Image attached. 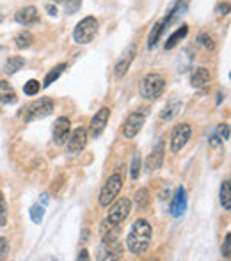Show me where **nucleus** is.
<instances>
[{
  "mask_svg": "<svg viewBox=\"0 0 231 261\" xmlns=\"http://www.w3.org/2000/svg\"><path fill=\"white\" fill-rule=\"evenodd\" d=\"M151 244V226L146 219L134 220L130 231L126 234V247L132 254L142 256Z\"/></svg>",
  "mask_w": 231,
  "mask_h": 261,
  "instance_id": "1",
  "label": "nucleus"
},
{
  "mask_svg": "<svg viewBox=\"0 0 231 261\" xmlns=\"http://www.w3.org/2000/svg\"><path fill=\"white\" fill-rule=\"evenodd\" d=\"M164 89H166V79L159 73H148L139 84V94L149 101L159 100L162 96Z\"/></svg>",
  "mask_w": 231,
  "mask_h": 261,
  "instance_id": "2",
  "label": "nucleus"
},
{
  "mask_svg": "<svg viewBox=\"0 0 231 261\" xmlns=\"http://www.w3.org/2000/svg\"><path fill=\"white\" fill-rule=\"evenodd\" d=\"M21 112V119L25 123H31V121H38V119H45L50 114L54 112V101L50 98H39V100H34L31 103H27Z\"/></svg>",
  "mask_w": 231,
  "mask_h": 261,
  "instance_id": "3",
  "label": "nucleus"
},
{
  "mask_svg": "<svg viewBox=\"0 0 231 261\" xmlns=\"http://www.w3.org/2000/svg\"><path fill=\"white\" fill-rule=\"evenodd\" d=\"M98 34V20L94 16H86L76 23L73 31V39L76 45H89Z\"/></svg>",
  "mask_w": 231,
  "mask_h": 261,
  "instance_id": "4",
  "label": "nucleus"
},
{
  "mask_svg": "<svg viewBox=\"0 0 231 261\" xmlns=\"http://www.w3.org/2000/svg\"><path fill=\"white\" fill-rule=\"evenodd\" d=\"M121 189H123V178H121L119 172H114V174L109 176L104 189H101V192H100V197H98L100 206H104V208L111 206L117 197V194L121 192Z\"/></svg>",
  "mask_w": 231,
  "mask_h": 261,
  "instance_id": "5",
  "label": "nucleus"
},
{
  "mask_svg": "<svg viewBox=\"0 0 231 261\" xmlns=\"http://www.w3.org/2000/svg\"><path fill=\"white\" fill-rule=\"evenodd\" d=\"M190 135H192V128L189 123L176 124L173 128V134H171V153H179L189 142Z\"/></svg>",
  "mask_w": 231,
  "mask_h": 261,
  "instance_id": "6",
  "label": "nucleus"
},
{
  "mask_svg": "<svg viewBox=\"0 0 231 261\" xmlns=\"http://www.w3.org/2000/svg\"><path fill=\"white\" fill-rule=\"evenodd\" d=\"M130 212H132V201L126 199V197H123V199L116 201V203L111 206V210H109L107 222L114 224V226H119V224L124 222V219L130 215Z\"/></svg>",
  "mask_w": 231,
  "mask_h": 261,
  "instance_id": "7",
  "label": "nucleus"
},
{
  "mask_svg": "<svg viewBox=\"0 0 231 261\" xmlns=\"http://www.w3.org/2000/svg\"><path fill=\"white\" fill-rule=\"evenodd\" d=\"M109 117H111V109H107V107H104V109H100L96 114H94V117L89 123V135L91 137L98 139L101 134H104L105 126H107V123H109Z\"/></svg>",
  "mask_w": 231,
  "mask_h": 261,
  "instance_id": "8",
  "label": "nucleus"
},
{
  "mask_svg": "<svg viewBox=\"0 0 231 261\" xmlns=\"http://www.w3.org/2000/svg\"><path fill=\"white\" fill-rule=\"evenodd\" d=\"M144 121H146V116L142 112H132L130 116L126 117L124 121V126H123V135L126 139H134L135 135L141 132V128L144 126Z\"/></svg>",
  "mask_w": 231,
  "mask_h": 261,
  "instance_id": "9",
  "label": "nucleus"
},
{
  "mask_svg": "<svg viewBox=\"0 0 231 261\" xmlns=\"http://www.w3.org/2000/svg\"><path fill=\"white\" fill-rule=\"evenodd\" d=\"M87 144V130L86 128H76V130H73L71 134H69L68 137V153H71V155H76V153H80L84 148H86Z\"/></svg>",
  "mask_w": 231,
  "mask_h": 261,
  "instance_id": "10",
  "label": "nucleus"
},
{
  "mask_svg": "<svg viewBox=\"0 0 231 261\" xmlns=\"http://www.w3.org/2000/svg\"><path fill=\"white\" fill-rule=\"evenodd\" d=\"M69 130H71V123L68 117H57L56 124H54V141L56 144H64L69 137Z\"/></svg>",
  "mask_w": 231,
  "mask_h": 261,
  "instance_id": "11",
  "label": "nucleus"
},
{
  "mask_svg": "<svg viewBox=\"0 0 231 261\" xmlns=\"http://www.w3.org/2000/svg\"><path fill=\"white\" fill-rule=\"evenodd\" d=\"M162 162H164V144L160 142L155 149L146 158V171L148 172H155L162 167Z\"/></svg>",
  "mask_w": 231,
  "mask_h": 261,
  "instance_id": "12",
  "label": "nucleus"
},
{
  "mask_svg": "<svg viewBox=\"0 0 231 261\" xmlns=\"http://www.w3.org/2000/svg\"><path fill=\"white\" fill-rule=\"evenodd\" d=\"M14 20L18 21L20 25H32V23H38V20H39V13H38V9H36L34 6H27V7H23V9H20L16 13V16H14Z\"/></svg>",
  "mask_w": 231,
  "mask_h": 261,
  "instance_id": "13",
  "label": "nucleus"
},
{
  "mask_svg": "<svg viewBox=\"0 0 231 261\" xmlns=\"http://www.w3.org/2000/svg\"><path fill=\"white\" fill-rule=\"evenodd\" d=\"M187 210V192L183 187H179L173 196V203H171V215L179 217Z\"/></svg>",
  "mask_w": 231,
  "mask_h": 261,
  "instance_id": "14",
  "label": "nucleus"
},
{
  "mask_svg": "<svg viewBox=\"0 0 231 261\" xmlns=\"http://www.w3.org/2000/svg\"><path fill=\"white\" fill-rule=\"evenodd\" d=\"M210 80H212V76L207 68H196L192 76H190V84H192V87H196V89L207 87L208 84H210Z\"/></svg>",
  "mask_w": 231,
  "mask_h": 261,
  "instance_id": "15",
  "label": "nucleus"
},
{
  "mask_svg": "<svg viewBox=\"0 0 231 261\" xmlns=\"http://www.w3.org/2000/svg\"><path fill=\"white\" fill-rule=\"evenodd\" d=\"M18 96H16V91L13 89L9 82L6 80H0V103H16Z\"/></svg>",
  "mask_w": 231,
  "mask_h": 261,
  "instance_id": "16",
  "label": "nucleus"
},
{
  "mask_svg": "<svg viewBox=\"0 0 231 261\" xmlns=\"http://www.w3.org/2000/svg\"><path fill=\"white\" fill-rule=\"evenodd\" d=\"M134 57H135V46H130V48H128V52L124 54V57L116 64V71L114 73H116L117 79H121V76L126 75V71H128V68H130Z\"/></svg>",
  "mask_w": 231,
  "mask_h": 261,
  "instance_id": "17",
  "label": "nucleus"
},
{
  "mask_svg": "<svg viewBox=\"0 0 231 261\" xmlns=\"http://www.w3.org/2000/svg\"><path fill=\"white\" fill-rule=\"evenodd\" d=\"M23 66H25L23 57H20V55H11V57L6 61V64H4V71H6L7 75H13V73L20 71Z\"/></svg>",
  "mask_w": 231,
  "mask_h": 261,
  "instance_id": "18",
  "label": "nucleus"
},
{
  "mask_svg": "<svg viewBox=\"0 0 231 261\" xmlns=\"http://www.w3.org/2000/svg\"><path fill=\"white\" fill-rule=\"evenodd\" d=\"M32 43H34V34H32L31 31L18 32L16 38H14V45L20 50H25V48H29V46H32Z\"/></svg>",
  "mask_w": 231,
  "mask_h": 261,
  "instance_id": "19",
  "label": "nucleus"
},
{
  "mask_svg": "<svg viewBox=\"0 0 231 261\" xmlns=\"http://www.w3.org/2000/svg\"><path fill=\"white\" fill-rule=\"evenodd\" d=\"M189 34V27L187 25H182V27L178 29L176 32H173V34L167 38V41H166V50H173L176 45H178L182 39H185V36Z\"/></svg>",
  "mask_w": 231,
  "mask_h": 261,
  "instance_id": "20",
  "label": "nucleus"
},
{
  "mask_svg": "<svg viewBox=\"0 0 231 261\" xmlns=\"http://www.w3.org/2000/svg\"><path fill=\"white\" fill-rule=\"evenodd\" d=\"M135 208L139 210V212H144L146 208L149 206V203H151V197H149V192L146 189H139L137 192H135Z\"/></svg>",
  "mask_w": 231,
  "mask_h": 261,
  "instance_id": "21",
  "label": "nucleus"
},
{
  "mask_svg": "<svg viewBox=\"0 0 231 261\" xmlns=\"http://www.w3.org/2000/svg\"><path fill=\"white\" fill-rule=\"evenodd\" d=\"M179 110H182V101H179V100H171L169 103L164 107L162 112H160V117L169 121V119H173L174 116H178Z\"/></svg>",
  "mask_w": 231,
  "mask_h": 261,
  "instance_id": "22",
  "label": "nucleus"
},
{
  "mask_svg": "<svg viewBox=\"0 0 231 261\" xmlns=\"http://www.w3.org/2000/svg\"><path fill=\"white\" fill-rule=\"evenodd\" d=\"M164 25H166V21H157L155 25H153V29H151V32H149V36H148V48H153V46L159 43V39H160V34H162V31H164Z\"/></svg>",
  "mask_w": 231,
  "mask_h": 261,
  "instance_id": "23",
  "label": "nucleus"
},
{
  "mask_svg": "<svg viewBox=\"0 0 231 261\" xmlns=\"http://www.w3.org/2000/svg\"><path fill=\"white\" fill-rule=\"evenodd\" d=\"M64 69H66V64H57L54 69H50L48 73H46V76H45V82H43V87H50L54 82L59 79V76L64 73Z\"/></svg>",
  "mask_w": 231,
  "mask_h": 261,
  "instance_id": "24",
  "label": "nucleus"
},
{
  "mask_svg": "<svg viewBox=\"0 0 231 261\" xmlns=\"http://www.w3.org/2000/svg\"><path fill=\"white\" fill-rule=\"evenodd\" d=\"M221 204L224 210H231V190H229V181H224L221 185Z\"/></svg>",
  "mask_w": 231,
  "mask_h": 261,
  "instance_id": "25",
  "label": "nucleus"
},
{
  "mask_svg": "<svg viewBox=\"0 0 231 261\" xmlns=\"http://www.w3.org/2000/svg\"><path fill=\"white\" fill-rule=\"evenodd\" d=\"M29 213H31L32 222H34V224H41L43 222V217H45V206H41V204H34Z\"/></svg>",
  "mask_w": 231,
  "mask_h": 261,
  "instance_id": "26",
  "label": "nucleus"
},
{
  "mask_svg": "<svg viewBox=\"0 0 231 261\" xmlns=\"http://www.w3.org/2000/svg\"><path fill=\"white\" fill-rule=\"evenodd\" d=\"M39 89H41V86H39L38 80H29L27 84L23 86V93L27 94V96H36V94L39 93Z\"/></svg>",
  "mask_w": 231,
  "mask_h": 261,
  "instance_id": "27",
  "label": "nucleus"
},
{
  "mask_svg": "<svg viewBox=\"0 0 231 261\" xmlns=\"http://www.w3.org/2000/svg\"><path fill=\"white\" fill-rule=\"evenodd\" d=\"M139 174H141V156L139 155H134L132 158V167H130V176L134 181L139 179Z\"/></svg>",
  "mask_w": 231,
  "mask_h": 261,
  "instance_id": "28",
  "label": "nucleus"
},
{
  "mask_svg": "<svg viewBox=\"0 0 231 261\" xmlns=\"http://www.w3.org/2000/svg\"><path fill=\"white\" fill-rule=\"evenodd\" d=\"M7 226V204H6V197H4L2 190H0V227Z\"/></svg>",
  "mask_w": 231,
  "mask_h": 261,
  "instance_id": "29",
  "label": "nucleus"
},
{
  "mask_svg": "<svg viewBox=\"0 0 231 261\" xmlns=\"http://www.w3.org/2000/svg\"><path fill=\"white\" fill-rule=\"evenodd\" d=\"M7 252H9V244L4 237H0V261L7 258Z\"/></svg>",
  "mask_w": 231,
  "mask_h": 261,
  "instance_id": "30",
  "label": "nucleus"
},
{
  "mask_svg": "<svg viewBox=\"0 0 231 261\" xmlns=\"http://www.w3.org/2000/svg\"><path fill=\"white\" fill-rule=\"evenodd\" d=\"M197 43H199V45H204V46H207V50H212V48H214V43H212V38H210V36H207V34L201 36V38L197 39Z\"/></svg>",
  "mask_w": 231,
  "mask_h": 261,
  "instance_id": "31",
  "label": "nucleus"
},
{
  "mask_svg": "<svg viewBox=\"0 0 231 261\" xmlns=\"http://www.w3.org/2000/svg\"><path fill=\"white\" fill-rule=\"evenodd\" d=\"M229 238H231V234L228 233V234H226V238H224V244H222V256H224L226 259H229V256H231V252H229Z\"/></svg>",
  "mask_w": 231,
  "mask_h": 261,
  "instance_id": "32",
  "label": "nucleus"
},
{
  "mask_svg": "<svg viewBox=\"0 0 231 261\" xmlns=\"http://www.w3.org/2000/svg\"><path fill=\"white\" fill-rule=\"evenodd\" d=\"M228 13H229V4H228V2L221 4V6L217 7V18L228 16Z\"/></svg>",
  "mask_w": 231,
  "mask_h": 261,
  "instance_id": "33",
  "label": "nucleus"
},
{
  "mask_svg": "<svg viewBox=\"0 0 231 261\" xmlns=\"http://www.w3.org/2000/svg\"><path fill=\"white\" fill-rule=\"evenodd\" d=\"M219 134H221V137L224 139V141H228L229 139V126L228 124H221V126H219Z\"/></svg>",
  "mask_w": 231,
  "mask_h": 261,
  "instance_id": "34",
  "label": "nucleus"
},
{
  "mask_svg": "<svg viewBox=\"0 0 231 261\" xmlns=\"http://www.w3.org/2000/svg\"><path fill=\"white\" fill-rule=\"evenodd\" d=\"M79 259H84V261L89 259V254H87V251H80L79 252Z\"/></svg>",
  "mask_w": 231,
  "mask_h": 261,
  "instance_id": "35",
  "label": "nucleus"
},
{
  "mask_svg": "<svg viewBox=\"0 0 231 261\" xmlns=\"http://www.w3.org/2000/svg\"><path fill=\"white\" fill-rule=\"evenodd\" d=\"M46 11H48V14H52V16H56V14H57V9H56V7H52V6H46Z\"/></svg>",
  "mask_w": 231,
  "mask_h": 261,
  "instance_id": "36",
  "label": "nucleus"
},
{
  "mask_svg": "<svg viewBox=\"0 0 231 261\" xmlns=\"http://www.w3.org/2000/svg\"><path fill=\"white\" fill-rule=\"evenodd\" d=\"M0 21H2V14H0Z\"/></svg>",
  "mask_w": 231,
  "mask_h": 261,
  "instance_id": "37",
  "label": "nucleus"
},
{
  "mask_svg": "<svg viewBox=\"0 0 231 261\" xmlns=\"http://www.w3.org/2000/svg\"><path fill=\"white\" fill-rule=\"evenodd\" d=\"M0 50H2V46H0Z\"/></svg>",
  "mask_w": 231,
  "mask_h": 261,
  "instance_id": "38",
  "label": "nucleus"
},
{
  "mask_svg": "<svg viewBox=\"0 0 231 261\" xmlns=\"http://www.w3.org/2000/svg\"><path fill=\"white\" fill-rule=\"evenodd\" d=\"M0 112H2V110H0Z\"/></svg>",
  "mask_w": 231,
  "mask_h": 261,
  "instance_id": "39",
  "label": "nucleus"
}]
</instances>
